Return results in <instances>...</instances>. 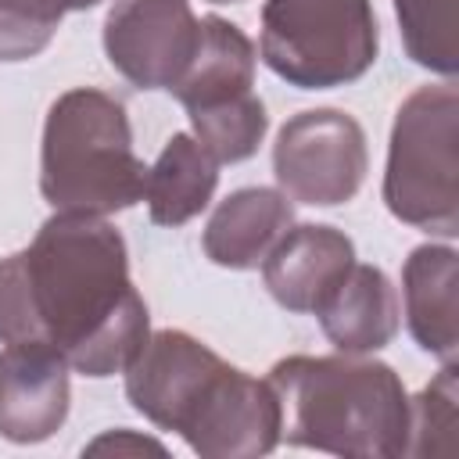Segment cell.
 <instances>
[{
	"label": "cell",
	"mask_w": 459,
	"mask_h": 459,
	"mask_svg": "<svg viewBox=\"0 0 459 459\" xmlns=\"http://www.w3.org/2000/svg\"><path fill=\"white\" fill-rule=\"evenodd\" d=\"M280 398V441L294 448L398 459L409 441V391L369 355H287L265 377Z\"/></svg>",
	"instance_id": "3957f363"
},
{
	"label": "cell",
	"mask_w": 459,
	"mask_h": 459,
	"mask_svg": "<svg viewBox=\"0 0 459 459\" xmlns=\"http://www.w3.org/2000/svg\"><path fill=\"white\" fill-rule=\"evenodd\" d=\"M312 316L337 351L373 355L394 341L402 326V301L380 265L355 262Z\"/></svg>",
	"instance_id": "7c38bea8"
},
{
	"label": "cell",
	"mask_w": 459,
	"mask_h": 459,
	"mask_svg": "<svg viewBox=\"0 0 459 459\" xmlns=\"http://www.w3.org/2000/svg\"><path fill=\"white\" fill-rule=\"evenodd\" d=\"M394 18L405 54L441 75L455 79L459 43H455V0H394Z\"/></svg>",
	"instance_id": "e0dca14e"
},
{
	"label": "cell",
	"mask_w": 459,
	"mask_h": 459,
	"mask_svg": "<svg viewBox=\"0 0 459 459\" xmlns=\"http://www.w3.org/2000/svg\"><path fill=\"white\" fill-rule=\"evenodd\" d=\"M190 0H115L104 18V57L136 90H172L197 50Z\"/></svg>",
	"instance_id": "ba28073f"
},
{
	"label": "cell",
	"mask_w": 459,
	"mask_h": 459,
	"mask_svg": "<svg viewBox=\"0 0 459 459\" xmlns=\"http://www.w3.org/2000/svg\"><path fill=\"white\" fill-rule=\"evenodd\" d=\"M122 373L129 405L201 459H258L280 441L273 384L230 366L186 330H151Z\"/></svg>",
	"instance_id": "7a4b0ae2"
},
{
	"label": "cell",
	"mask_w": 459,
	"mask_h": 459,
	"mask_svg": "<svg viewBox=\"0 0 459 459\" xmlns=\"http://www.w3.org/2000/svg\"><path fill=\"white\" fill-rule=\"evenodd\" d=\"M208 4H240V0H208Z\"/></svg>",
	"instance_id": "44dd1931"
},
{
	"label": "cell",
	"mask_w": 459,
	"mask_h": 459,
	"mask_svg": "<svg viewBox=\"0 0 459 459\" xmlns=\"http://www.w3.org/2000/svg\"><path fill=\"white\" fill-rule=\"evenodd\" d=\"M459 90L452 79L412 90L391 126L384 204L387 212L430 237L459 233Z\"/></svg>",
	"instance_id": "5b68a950"
},
{
	"label": "cell",
	"mask_w": 459,
	"mask_h": 459,
	"mask_svg": "<svg viewBox=\"0 0 459 459\" xmlns=\"http://www.w3.org/2000/svg\"><path fill=\"white\" fill-rule=\"evenodd\" d=\"M455 362H441V373L409 398V441L405 455H448L455 430Z\"/></svg>",
	"instance_id": "ac0fdd59"
},
{
	"label": "cell",
	"mask_w": 459,
	"mask_h": 459,
	"mask_svg": "<svg viewBox=\"0 0 459 459\" xmlns=\"http://www.w3.org/2000/svg\"><path fill=\"white\" fill-rule=\"evenodd\" d=\"M255 68H258V50H255L251 36L240 25H233L230 18L204 14L201 32H197V50L169 93L186 111L215 108V104L251 93Z\"/></svg>",
	"instance_id": "5bb4252c"
},
{
	"label": "cell",
	"mask_w": 459,
	"mask_h": 459,
	"mask_svg": "<svg viewBox=\"0 0 459 459\" xmlns=\"http://www.w3.org/2000/svg\"><path fill=\"white\" fill-rule=\"evenodd\" d=\"M369 172L366 129L341 108H308L290 115L273 143L276 186L312 208L348 204Z\"/></svg>",
	"instance_id": "52a82bcc"
},
{
	"label": "cell",
	"mask_w": 459,
	"mask_h": 459,
	"mask_svg": "<svg viewBox=\"0 0 459 459\" xmlns=\"http://www.w3.org/2000/svg\"><path fill=\"white\" fill-rule=\"evenodd\" d=\"M186 115H190V129H194L197 143L219 165L247 161L262 147L265 129H269L265 104L255 90L237 97V100H226V104H215V108H197V111H186Z\"/></svg>",
	"instance_id": "2e32d148"
},
{
	"label": "cell",
	"mask_w": 459,
	"mask_h": 459,
	"mask_svg": "<svg viewBox=\"0 0 459 459\" xmlns=\"http://www.w3.org/2000/svg\"><path fill=\"white\" fill-rule=\"evenodd\" d=\"M82 452H165V448H161V441H154V437H140V434H133L129 427H118V430L100 434L97 441H90Z\"/></svg>",
	"instance_id": "ffe728a7"
},
{
	"label": "cell",
	"mask_w": 459,
	"mask_h": 459,
	"mask_svg": "<svg viewBox=\"0 0 459 459\" xmlns=\"http://www.w3.org/2000/svg\"><path fill=\"white\" fill-rule=\"evenodd\" d=\"M355 265V244L326 222H290L262 258V283L287 312H316Z\"/></svg>",
	"instance_id": "30bf717a"
},
{
	"label": "cell",
	"mask_w": 459,
	"mask_h": 459,
	"mask_svg": "<svg viewBox=\"0 0 459 459\" xmlns=\"http://www.w3.org/2000/svg\"><path fill=\"white\" fill-rule=\"evenodd\" d=\"M219 186V161L197 143L194 133H172L147 165L143 179V201L154 226H183L194 215H201Z\"/></svg>",
	"instance_id": "9a60e30c"
},
{
	"label": "cell",
	"mask_w": 459,
	"mask_h": 459,
	"mask_svg": "<svg viewBox=\"0 0 459 459\" xmlns=\"http://www.w3.org/2000/svg\"><path fill=\"white\" fill-rule=\"evenodd\" d=\"M151 333L126 237L104 215L54 212L0 258V341H43L82 377L122 373Z\"/></svg>",
	"instance_id": "6da1fadb"
},
{
	"label": "cell",
	"mask_w": 459,
	"mask_h": 459,
	"mask_svg": "<svg viewBox=\"0 0 459 459\" xmlns=\"http://www.w3.org/2000/svg\"><path fill=\"white\" fill-rule=\"evenodd\" d=\"M72 366L43 341H18L0 351V437L39 445L54 437L72 405Z\"/></svg>",
	"instance_id": "9c48e42d"
},
{
	"label": "cell",
	"mask_w": 459,
	"mask_h": 459,
	"mask_svg": "<svg viewBox=\"0 0 459 459\" xmlns=\"http://www.w3.org/2000/svg\"><path fill=\"white\" fill-rule=\"evenodd\" d=\"M294 222V201L273 186H240L215 204L201 247L219 269H258L283 230Z\"/></svg>",
	"instance_id": "4fadbf2b"
},
{
	"label": "cell",
	"mask_w": 459,
	"mask_h": 459,
	"mask_svg": "<svg viewBox=\"0 0 459 459\" xmlns=\"http://www.w3.org/2000/svg\"><path fill=\"white\" fill-rule=\"evenodd\" d=\"M61 18V0H0V65L43 54Z\"/></svg>",
	"instance_id": "d6986e66"
},
{
	"label": "cell",
	"mask_w": 459,
	"mask_h": 459,
	"mask_svg": "<svg viewBox=\"0 0 459 459\" xmlns=\"http://www.w3.org/2000/svg\"><path fill=\"white\" fill-rule=\"evenodd\" d=\"M258 54L287 86H348L380 54L373 0H265Z\"/></svg>",
	"instance_id": "8992f818"
},
{
	"label": "cell",
	"mask_w": 459,
	"mask_h": 459,
	"mask_svg": "<svg viewBox=\"0 0 459 459\" xmlns=\"http://www.w3.org/2000/svg\"><path fill=\"white\" fill-rule=\"evenodd\" d=\"M405 326L412 341L441 359L459 355V251L452 244H420L402 265Z\"/></svg>",
	"instance_id": "8fae6325"
},
{
	"label": "cell",
	"mask_w": 459,
	"mask_h": 459,
	"mask_svg": "<svg viewBox=\"0 0 459 459\" xmlns=\"http://www.w3.org/2000/svg\"><path fill=\"white\" fill-rule=\"evenodd\" d=\"M147 165L133 151L126 104L97 86L65 90L43 122L39 194L54 212L115 215L143 201Z\"/></svg>",
	"instance_id": "277c9868"
}]
</instances>
